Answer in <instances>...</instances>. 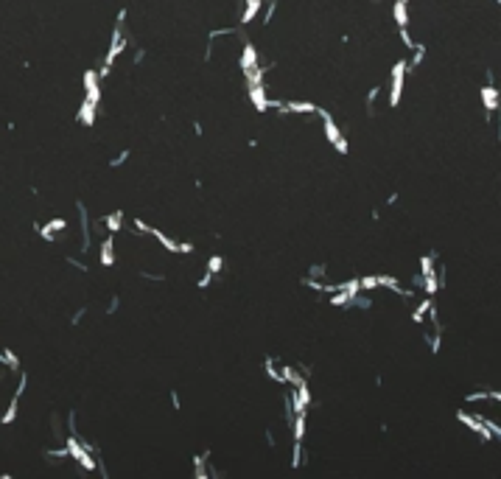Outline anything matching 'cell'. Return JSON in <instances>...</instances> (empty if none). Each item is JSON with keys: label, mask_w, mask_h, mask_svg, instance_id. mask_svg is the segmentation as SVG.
<instances>
[{"label": "cell", "mask_w": 501, "mask_h": 479, "mask_svg": "<svg viewBox=\"0 0 501 479\" xmlns=\"http://www.w3.org/2000/svg\"><path fill=\"white\" fill-rule=\"evenodd\" d=\"M316 115L322 118V129H325V137H328V143L334 146L339 154H347V152H350V146H347L345 134L339 132V126H336L334 115H331L328 110H322V107H316Z\"/></svg>", "instance_id": "1"}, {"label": "cell", "mask_w": 501, "mask_h": 479, "mask_svg": "<svg viewBox=\"0 0 501 479\" xmlns=\"http://www.w3.org/2000/svg\"><path fill=\"white\" fill-rule=\"evenodd\" d=\"M406 73H409L406 59H398V62H395V67H392V78H390V107H398V104H401Z\"/></svg>", "instance_id": "2"}, {"label": "cell", "mask_w": 501, "mask_h": 479, "mask_svg": "<svg viewBox=\"0 0 501 479\" xmlns=\"http://www.w3.org/2000/svg\"><path fill=\"white\" fill-rule=\"evenodd\" d=\"M76 211H78V227H81V252H90V247H93V222H90L87 205L76 199Z\"/></svg>", "instance_id": "3"}, {"label": "cell", "mask_w": 501, "mask_h": 479, "mask_svg": "<svg viewBox=\"0 0 501 479\" xmlns=\"http://www.w3.org/2000/svg\"><path fill=\"white\" fill-rule=\"evenodd\" d=\"M81 84H84V98L98 104L101 101V78H98V73H95V70H87V73L81 76Z\"/></svg>", "instance_id": "4"}, {"label": "cell", "mask_w": 501, "mask_h": 479, "mask_svg": "<svg viewBox=\"0 0 501 479\" xmlns=\"http://www.w3.org/2000/svg\"><path fill=\"white\" fill-rule=\"evenodd\" d=\"M98 261H101V267H112V264H115V233H107L104 238H101Z\"/></svg>", "instance_id": "5"}, {"label": "cell", "mask_w": 501, "mask_h": 479, "mask_svg": "<svg viewBox=\"0 0 501 479\" xmlns=\"http://www.w3.org/2000/svg\"><path fill=\"white\" fill-rule=\"evenodd\" d=\"M258 62H260V54L255 51V45H252V42H244V51H241V59H238L241 73H249L252 67H258Z\"/></svg>", "instance_id": "6"}, {"label": "cell", "mask_w": 501, "mask_h": 479, "mask_svg": "<svg viewBox=\"0 0 501 479\" xmlns=\"http://www.w3.org/2000/svg\"><path fill=\"white\" fill-rule=\"evenodd\" d=\"M95 115H98V104H95V101H90V98H84V101H81V107H78V112H76V121L84 123V126H93V123H95Z\"/></svg>", "instance_id": "7"}, {"label": "cell", "mask_w": 501, "mask_h": 479, "mask_svg": "<svg viewBox=\"0 0 501 479\" xmlns=\"http://www.w3.org/2000/svg\"><path fill=\"white\" fill-rule=\"evenodd\" d=\"M246 90H249V98H252V104H255V110L266 112L269 110V96H266L263 81H260V84H246Z\"/></svg>", "instance_id": "8"}, {"label": "cell", "mask_w": 501, "mask_h": 479, "mask_svg": "<svg viewBox=\"0 0 501 479\" xmlns=\"http://www.w3.org/2000/svg\"><path fill=\"white\" fill-rule=\"evenodd\" d=\"M482 104L487 110V118H493V112L499 110V90H496V84H484L482 87Z\"/></svg>", "instance_id": "9"}, {"label": "cell", "mask_w": 501, "mask_h": 479, "mask_svg": "<svg viewBox=\"0 0 501 479\" xmlns=\"http://www.w3.org/2000/svg\"><path fill=\"white\" fill-rule=\"evenodd\" d=\"M286 115H316V104H311V101H286Z\"/></svg>", "instance_id": "10"}, {"label": "cell", "mask_w": 501, "mask_h": 479, "mask_svg": "<svg viewBox=\"0 0 501 479\" xmlns=\"http://www.w3.org/2000/svg\"><path fill=\"white\" fill-rule=\"evenodd\" d=\"M392 17L398 22V28H409V0H395Z\"/></svg>", "instance_id": "11"}, {"label": "cell", "mask_w": 501, "mask_h": 479, "mask_svg": "<svg viewBox=\"0 0 501 479\" xmlns=\"http://www.w3.org/2000/svg\"><path fill=\"white\" fill-rule=\"evenodd\" d=\"M260 9H263V0H244V11H241V25H246V22H252L260 14Z\"/></svg>", "instance_id": "12"}, {"label": "cell", "mask_w": 501, "mask_h": 479, "mask_svg": "<svg viewBox=\"0 0 501 479\" xmlns=\"http://www.w3.org/2000/svg\"><path fill=\"white\" fill-rule=\"evenodd\" d=\"M431 303H434V297H431V294H426L423 300L417 303V308L412 311V323L426 325V317H428V308H431Z\"/></svg>", "instance_id": "13"}, {"label": "cell", "mask_w": 501, "mask_h": 479, "mask_svg": "<svg viewBox=\"0 0 501 479\" xmlns=\"http://www.w3.org/2000/svg\"><path fill=\"white\" fill-rule=\"evenodd\" d=\"M101 222H104V230H107V233H121L123 211H115V213H110V216H101Z\"/></svg>", "instance_id": "14"}, {"label": "cell", "mask_w": 501, "mask_h": 479, "mask_svg": "<svg viewBox=\"0 0 501 479\" xmlns=\"http://www.w3.org/2000/svg\"><path fill=\"white\" fill-rule=\"evenodd\" d=\"M17 409H20V398H17V395H11V401H9V406H6V412L0 415V426L14 423V421H17Z\"/></svg>", "instance_id": "15"}, {"label": "cell", "mask_w": 501, "mask_h": 479, "mask_svg": "<svg viewBox=\"0 0 501 479\" xmlns=\"http://www.w3.org/2000/svg\"><path fill=\"white\" fill-rule=\"evenodd\" d=\"M6 370H11V373H20V356L11 350V347H3V362H0Z\"/></svg>", "instance_id": "16"}, {"label": "cell", "mask_w": 501, "mask_h": 479, "mask_svg": "<svg viewBox=\"0 0 501 479\" xmlns=\"http://www.w3.org/2000/svg\"><path fill=\"white\" fill-rule=\"evenodd\" d=\"M423 59H426V45H423V42H414V45H412V59L406 62V65H409V70H414L417 65H423Z\"/></svg>", "instance_id": "17"}, {"label": "cell", "mask_w": 501, "mask_h": 479, "mask_svg": "<svg viewBox=\"0 0 501 479\" xmlns=\"http://www.w3.org/2000/svg\"><path fill=\"white\" fill-rule=\"evenodd\" d=\"M42 454H45V460H48V462H59V465H62L65 460H70V457H67V448H65V446H59V448H45Z\"/></svg>", "instance_id": "18"}, {"label": "cell", "mask_w": 501, "mask_h": 479, "mask_svg": "<svg viewBox=\"0 0 501 479\" xmlns=\"http://www.w3.org/2000/svg\"><path fill=\"white\" fill-rule=\"evenodd\" d=\"M437 261H440V255H437V252H428V255L420 258V275H434Z\"/></svg>", "instance_id": "19"}, {"label": "cell", "mask_w": 501, "mask_h": 479, "mask_svg": "<svg viewBox=\"0 0 501 479\" xmlns=\"http://www.w3.org/2000/svg\"><path fill=\"white\" fill-rule=\"evenodd\" d=\"M263 370H266V376H269L272 381H275V384H283V373H280L278 362H275L272 356H269L266 362H263Z\"/></svg>", "instance_id": "20"}, {"label": "cell", "mask_w": 501, "mask_h": 479, "mask_svg": "<svg viewBox=\"0 0 501 479\" xmlns=\"http://www.w3.org/2000/svg\"><path fill=\"white\" fill-rule=\"evenodd\" d=\"M375 283H378V286H384V289H390V291H395L398 286H401V280L392 278V275H375Z\"/></svg>", "instance_id": "21"}, {"label": "cell", "mask_w": 501, "mask_h": 479, "mask_svg": "<svg viewBox=\"0 0 501 479\" xmlns=\"http://www.w3.org/2000/svg\"><path fill=\"white\" fill-rule=\"evenodd\" d=\"M34 230H37V235H39L42 241H48V244H54V241H56V233L48 227V224H34Z\"/></svg>", "instance_id": "22"}, {"label": "cell", "mask_w": 501, "mask_h": 479, "mask_svg": "<svg viewBox=\"0 0 501 479\" xmlns=\"http://www.w3.org/2000/svg\"><path fill=\"white\" fill-rule=\"evenodd\" d=\"M378 96H381V87L375 84V87L367 93V98H364V104H367V115H372V112H375V101H378Z\"/></svg>", "instance_id": "23"}, {"label": "cell", "mask_w": 501, "mask_h": 479, "mask_svg": "<svg viewBox=\"0 0 501 479\" xmlns=\"http://www.w3.org/2000/svg\"><path fill=\"white\" fill-rule=\"evenodd\" d=\"M224 269V258L222 255H210L207 258V272H213L216 278H219V272Z\"/></svg>", "instance_id": "24"}, {"label": "cell", "mask_w": 501, "mask_h": 479, "mask_svg": "<svg viewBox=\"0 0 501 479\" xmlns=\"http://www.w3.org/2000/svg\"><path fill=\"white\" fill-rule=\"evenodd\" d=\"M275 11H278V0H266V6H263V25H269L275 20Z\"/></svg>", "instance_id": "25"}, {"label": "cell", "mask_w": 501, "mask_h": 479, "mask_svg": "<svg viewBox=\"0 0 501 479\" xmlns=\"http://www.w3.org/2000/svg\"><path fill=\"white\" fill-rule=\"evenodd\" d=\"M358 289H361V291H375V289H378V283H375V275L358 278Z\"/></svg>", "instance_id": "26"}, {"label": "cell", "mask_w": 501, "mask_h": 479, "mask_svg": "<svg viewBox=\"0 0 501 479\" xmlns=\"http://www.w3.org/2000/svg\"><path fill=\"white\" fill-rule=\"evenodd\" d=\"M490 398V390H476L465 395V403H476V401H487Z\"/></svg>", "instance_id": "27"}, {"label": "cell", "mask_w": 501, "mask_h": 479, "mask_svg": "<svg viewBox=\"0 0 501 479\" xmlns=\"http://www.w3.org/2000/svg\"><path fill=\"white\" fill-rule=\"evenodd\" d=\"M51 432H54V437H62L65 440V426H62V421H59V415H51Z\"/></svg>", "instance_id": "28"}, {"label": "cell", "mask_w": 501, "mask_h": 479, "mask_svg": "<svg viewBox=\"0 0 501 479\" xmlns=\"http://www.w3.org/2000/svg\"><path fill=\"white\" fill-rule=\"evenodd\" d=\"M291 465L294 468L302 465V443H297V440H294V448H291Z\"/></svg>", "instance_id": "29"}, {"label": "cell", "mask_w": 501, "mask_h": 479, "mask_svg": "<svg viewBox=\"0 0 501 479\" xmlns=\"http://www.w3.org/2000/svg\"><path fill=\"white\" fill-rule=\"evenodd\" d=\"M325 275H328V267H325V264H314V267L308 269V275H305V278H316V280H322Z\"/></svg>", "instance_id": "30"}, {"label": "cell", "mask_w": 501, "mask_h": 479, "mask_svg": "<svg viewBox=\"0 0 501 479\" xmlns=\"http://www.w3.org/2000/svg\"><path fill=\"white\" fill-rule=\"evenodd\" d=\"M140 278H146L148 283H166L168 275H163V272H140Z\"/></svg>", "instance_id": "31"}, {"label": "cell", "mask_w": 501, "mask_h": 479, "mask_svg": "<svg viewBox=\"0 0 501 479\" xmlns=\"http://www.w3.org/2000/svg\"><path fill=\"white\" fill-rule=\"evenodd\" d=\"M126 160H129V149H123V152H118V154L112 157V160H110V168H121Z\"/></svg>", "instance_id": "32"}, {"label": "cell", "mask_w": 501, "mask_h": 479, "mask_svg": "<svg viewBox=\"0 0 501 479\" xmlns=\"http://www.w3.org/2000/svg\"><path fill=\"white\" fill-rule=\"evenodd\" d=\"M25 387H28V376H25V373H17V390H14V395H17V398H22V392H25Z\"/></svg>", "instance_id": "33"}, {"label": "cell", "mask_w": 501, "mask_h": 479, "mask_svg": "<svg viewBox=\"0 0 501 479\" xmlns=\"http://www.w3.org/2000/svg\"><path fill=\"white\" fill-rule=\"evenodd\" d=\"M65 261H67V264H70L73 269H78L81 275H87V272H90V267H87V264H84V261H78V258H73V255H67Z\"/></svg>", "instance_id": "34"}, {"label": "cell", "mask_w": 501, "mask_h": 479, "mask_svg": "<svg viewBox=\"0 0 501 479\" xmlns=\"http://www.w3.org/2000/svg\"><path fill=\"white\" fill-rule=\"evenodd\" d=\"M213 280H216V275H213V272H207V269H204V275H202V278L196 280V286H199V289H207V286H210Z\"/></svg>", "instance_id": "35"}, {"label": "cell", "mask_w": 501, "mask_h": 479, "mask_svg": "<svg viewBox=\"0 0 501 479\" xmlns=\"http://www.w3.org/2000/svg\"><path fill=\"white\" fill-rule=\"evenodd\" d=\"M118 308H121V297H118V294H112L110 297V303H107V314H118Z\"/></svg>", "instance_id": "36"}, {"label": "cell", "mask_w": 501, "mask_h": 479, "mask_svg": "<svg viewBox=\"0 0 501 479\" xmlns=\"http://www.w3.org/2000/svg\"><path fill=\"white\" fill-rule=\"evenodd\" d=\"M67 435H78V429H76V412H67Z\"/></svg>", "instance_id": "37"}, {"label": "cell", "mask_w": 501, "mask_h": 479, "mask_svg": "<svg viewBox=\"0 0 501 479\" xmlns=\"http://www.w3.org/2000/svg\"><path fill=\"white\" fill-rule=\"evenodd\" d=\"M84 314H87V308H84V306H81V308H76V311H73V317H70V325H81Z\"/></svg>", "instance_id": "38"}, {"label": "cell", "mask_w": 501, "mask_h": 479, "mask_svg": "<svg viewBox=\"0 0 501 479\" xmlns=\"http://www.w3.org/2000/svg\"><path fill=\"white\" fill-rule=\"evenodd\" d=\"M132 227L137 230L134 235H146V233H148V224H146L143 219H134V222H132Z\"/></svg>", "instance_id": "39"}, {"label": "cell", "mask_w": 501, "mask_h": 479, "mask_svg": "<svg viewBox=\"0 0 501 479\" xmlns=\"http://www.w3.org/2000/svg\"><path fill=\"white\" fill-rule=\"evenodd\" d=\"M190 252H193V244L190 241H182V244L177 241V255H190Z\"/></svg>", "instance_id": "40"}, {"label": "cell", "mask_w": 501, "mask_h": 479, "mask_svg": "<svg viewBox=\"0 0 501 479\" xmlns=\"http://www.w3.org/2000/svg\"><path fill=\"white\" fill-rule=\"evenodd\" d=\"M48 227H51L54 233H59V230H65V227H67V222H65V219H51V222H48Z\"/></svg>", "instance_id": "41"}, {"label": "cell", "mask_w": 501, "mask_h": 479, "mask_svg": "<svg viewBox=\"0 0 501 479\" xmlns=\"http://www.w3.org/2000/svg\"><path fill=\"white\" fill-rule=\"evenodd\" d=\"M171 406H174L177 412L182 409V398H179V392H177V390H171Z\"/></svg>", "instance_id": "42"}, {"label": "cell", "mask_w": 501, "mask_h": 479, "mask_svg": "<svg viewBox=\"0 0 501 479\" xmlns=\"http://www.w3.org/2000/svg\"><path fill=\"white\" fill-rule=\"evenodd\" d=\"M263 440H266V446H269V448L278 446V443H275V432H272V429H266V432H263Z\"/></svg>", "instance_id": "43"}, {"label": "cell", "mask_w": 501, "mask_h": 479, "mask_svg": "<svg viewBox=\"0 0 501 479\" xmlns=\"http://www.w3.org/2000/svg\"><path fill=\"white\" fill-rule=\"evenodd\" d=\"M143 59H146V51H143V48H137V51H134V56H132V62H134V65H140Z\"/></svg>", "instance_id": "44"}, {"label": "cell", "mask_w": 501, "mask_h": 479, "mask_svg": "<svg viewBox=\"0 0 501 479\" xmlns=\"http://www.w3.org/2000/svg\"><path fill=\"white\" fill-rule=\"evenodd\" d=\"M409 283H412V289H417V291H420V286H423V275L417 272V275H414V278L409 280Z\"/></svg>", "instance_id": "45"}, {"label": "cell", "mask_w": 501, "mask_h": 479, "mask_svg": "<svg viewBox=\"0 0 501 479\" xmlns=\"http://www.w3.org/2000/svg\"><path fill=\"white\" fill-rule=\"evenodd\" d=\"M213 59V39H207V45H204V62H210Z\"/></svg>", "instance_id": "46"}, {"label": "cell", "mask_w": 501, "mask_h": 479, "mask_svg": "<svg viewBox=\"0 0 501 479\" xmlns=\"http://www.w3.org/2000/svg\"><path fill=\"white\" fill-rule=\"evenodd\" d=\"M493 3H501V0H493Z\"/></svg>", "instance_id": "47"}, {"label": "cell", "mask_w": 501, "mask_h": 479, "mask_svg": "<svg viewBox=\"0 0 501 479\" xmlns=\"http://www.w3.org/2000/svg\"><path fill=\"white\" fill-rule=\"evenodd\" d=\"M0 384H3V379H0Z\"/></svg>", "instance_id": "48"}]
</instances>
